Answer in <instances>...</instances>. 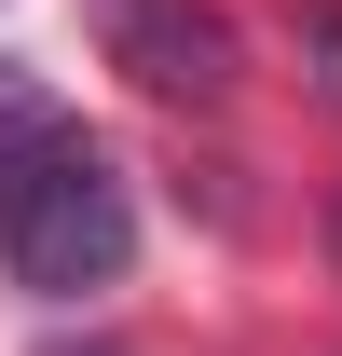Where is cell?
Returning <instances> with one entry per match:
<instances>
[{"mask_svg": "<svg viewBox=\"0 0 342 356\" xmlns=\"http://www.w3.org/2000/svg\"><path fill=\"white\" fill-rule=\"evenodd\" d=\"M0 261L42 302H83V288H110L137 261V192L83 124H14V151H0Z\"/></svg>", "mask_w": 342, "mask_h": 356, "instance_id": "1", "label": "cell"}, {"mask_svg": "<svg viewBox=\"0 0 342 356\" xmlns=\"http://www.w3.org/2000/svg\"><path fill=\"white\" fill-rule=\"evenodd\" d=\"M110 55L151 96H233V28L206 0H110Z\"/></svg>", "mask_w": 342, "mask_h": 356, "instance_id": "2", "label": "cell"}, {"mask_svg": "<svg viewBox=\"0 0 342 356\" xmlns=\"http://www.w3.org/2000/svg\"><path fill=\"white\" fill-rule=\"evenodd\" d=\"M301 42H315V69H329V96H342V0H329V14H301Z\"/></svg>", "mask_w": 342, "mask_h": 356, "instance_id": "3", "label": "cell"}, {"mask_svg": "<svg viewBox=\"0 0 342 356\" xmlns=\"http://www.w3.org/2000/svg\"><path fill=\"white\" fill-rule=\"evenodd\" d=\"M329 261H342V192H329Z\"/></svg>", "mask_w": 342, "mask_h": 356, "instance_id": "4", "label": "cell"}, {"mask_svg": "<svg viewBox=\"0 0 342 356\" xmlns=\"http://www.w3.org/2000/svg\"><path fill=\"white\" fill-rule=\"evenodd\" d=\"M42 356H110V343H42Z\"/></svg>", "mask_w": 342, "mask_h": 356, "instance_id": "5", "label": "cell"}]
</instances>
